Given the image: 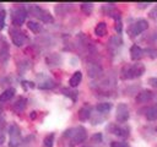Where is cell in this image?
Segmentation results:
<instances>
[{"label": "cell", "instance_id": "obj_1", "mask_svg": "<svg viewBox=\"0 0 157 147\" xmlns=\"http://www.w3.org/2000/svg\"><path fill=\"white\" fill-rule=\"evenodd\" d=\"M63 137H64V140L67 141L69 146L72 147V146H76V145L82 143L87 138V131L82 126H75V127L67 129L63 134Z\"/></svg>", "mask_w": 157, "mask_h": 147}, {"label": "cell", "instance_id": "obj_2", "mask_svg": "<svg viewBox=\"0 0 157 147\" xmlns=\"http://www.w3.org/2000/svg\"><path fill=\"white\" fill-rule=\"evenodd\" d=\"M145 74V65L141 62H135V64H126L123 66L120 77L121 80H132L142 76Z\"/></svg>", "mask_w": 157, "mask_h": 147}, {"label": "cell", "instance_id": "obj_3", "mask_svg": "<svg viewBox=\"0 0 157 147\" xmlns=\"http://www.w3.org/2000/svg\"><path fill=\"white\" fill-rule=\"evenodd\" d=\"M147 28H148V22L144 18H140L128 27V36L130 38H135L139 34H141L142 32H145Z\"/></svg>", "mask_w": 157, "mask_h": 147}, {"label": "cell", "instance_id": "obj_4", "mask_svg": "<svg viewBox=\"0 0 157 147\" xmlns=\"http://www.w3.org/2000/svg\"><path fill=\"white\" fill-rule=\"evenodd\" d=\"M29 12H31L32 16H34L36 18L40 20L44 23H52L54 21V17L48 11H45L42 7H39L38 5H31L29 6Z\"/></svg>", "mask_w": 157, "mask_h": 147}, {"label": "cell", "instance_id": "obj_5", "mask_svg": "<svg viewBox=\"0 0 157 147\" xmlns=\"http://www.w3.org/2000/svg\"><path fill=\"white\" fill-rule=\"evenodd\" d=\"M9 135H10V141H9V147H18L22 137H21V130L17 125H11L9 127Z\"/></svg>", "mask_w": 157, "mask_h": 147}, {"label": "cell", "instance_id": "obj_6", "mask_svg": "<svg viewBox=\"0 0 157 147\" xmlns=\"http://www.w3.org/2000/svg\"><path fill=\"white\" fill-rule=\"evenodd\" d=\"M27 17V10L22 6H17L12 11V23L15 26H21L23 24L25 20Z\"/></svg>", "mask_w": 157, "mask_h": 147}, {"label": "cell", "instance_id": "obj_7", "mask_svg": "<svg viewBox=\"0 0 157 147\" xmlns=\"http://www.w3.org/2000/svg\"><path fill=\"white\" fill-rule=\"evenodd\" d=\"M130 116V113H129V108L125 103H119L117 105V110H115V119L118 123H125L128 121Z\"/></svg>", "mask_w": 157, "mask_h": 147}, {"label": "cell", "instance_id": "obj_8", "mask_svg": "<svg viewBox=\"0 0 157 147\" xmlns=\"http://www.w3.org/2000/svg\"><path fill=\"white\" fill-rule=\"evenodd\" d=\"M10 36H11V39H12V43L16 45V47H22L26 42H27V36L21 32L20 29H15V28H11L10 29Z\"/></svg>", "mask_w": 157, "mask_h": 147}, {"label": "cell", "instance_id": "obj_9", "mask_svg": "<svg viewBox=\"0 0 157 147\" xmlns=\"http://www.w3.org/2000/svg\"><path fill=\"white\" fill-rule=\"evenodd\" d=\"M37 77H38V83H37V86H38V88H40V89H49V88H53V87L55 86V82H54L50 77H48V76H45V75H43V74L37 75Z\"/></svg>", "mask_w": 157, "mask_h": 147}, {"label": "cell", "instance_id": "obj_10", "mask_svg": "<svg viewBox=\"0 0 157 147\" xmlns=\"http://www.w3.org/2000/svg\"><path fill=\"white\" fill-rule=\"evenodd\" d=\"M156 93L151 89H144V91H140L137 94H136V102L137 103H147L152 99L156 98Z\"/></svg>", "mask_w": 157, "mask_h": 147}, {"label": "cell", "instance_id": "obj_11", "mask_svg": "<svg viewBox=\"0 0 157 147\" xmlns=\"http://www.w3.org/2000/svg\"><path fill=\"white\" fill-rule=\"evenodd\" d=\"M109 131H112L114 135L119 136V137H128L130 134V130L128 126H117V125H110L109 126Z\"/></svg>", "mask_w": 157, "mask_h": 147}, {"label": "cell", "instance_id": "obj_12", "mask_svg": "<svg viewBox=\"0 0 157 147\" xmlns=\"http://www.w3.org/2000/svg\"><path fill=\"white\" fill-rule=\"evenodd\" d=\"M144 55H145V54H144V49H142L140 45L132 44V45L130 47V56H131L132 60H140Z\"/></svg>", "mask_w": 157, "mask_h": 147}, {"label": "cell", "instance_id": "obj_13", "mask_svg": "<svg viewBox=\"0 0 157 147\" xmlns=\"http://www.w3.org/2000/svg\"><path fill=\"white\" fill-rule=\"evenodd\" d=\"M91 114H92V108L90 105H83L78 110V119H80V121H87L91 118Z\"/></svg>", "mask_w": 157, "mask_h": 147}, {"label": "cell", "instance_id": "obj_14", "mask_svg": "<svg viewBox=\"0 0 157 147\" xmlns=\"http://www.w3.org/2000/svg\"><path fill=\"white\" fill-rule=\"evenodd\" d=\"M87 72H88V76L90 77H97L101 72H102V67L98 65V64H94V62H91V64H87Z\"/></svg>", "mask_w": 157, "mask_h": 147}, {"label": "cell", "instance_id": "obj_15", "mask_svg": "<svg viewBox=\"0 0 157 147\" xmlns=\"http://www.w3.org/2000/svg\"><path fill=\"white\" fill-rule=\"evenodd\" d=\"M110 109H112V104L108 103V102H102V103H98L96 105V111L99 113V114H102V115L108 114L110 111Z\"/></svg>", "mask_w": 157, "mask_h": 147}, {"label": "cell", "instance_id": "obj_16", "mask_svg": "<svg viewBox=\"0 0 157 147\" xmlns=\"http://www.w3.org/2000/svg\"><path fill=\"white\" fill-rule=\"evenodd\" d=\"M15 93H16V89L15 88H12V87H9V88H6L1 94H0V102H6V100H10L11 98H13V96H15Z\"/></svg>", "mask_w": 157, "mask_h": 147}, {"label": "cell", "instance_id": "obj_17", "mask_svg": "<svg viewBox=\"0 0 157 147\" xmlns=\"http://www.w3.org/2000/svg\"><path fill=\"white\" fill-rule=\"evenodd\" d=\"M81 80H82V74H81L80 71H76V72H74L72 76L70 77L69 83H70V86H71L72 88H75V87H77V86L80 85Z\"/></svg>", "mask_w": 157, "mask_h": 147}, {"label": "cell", "instance_id": "obj_18", "mask_svg": "<svg viewBox=\"0 0 157 147\" xmlns=\"http://www.w3.org/2000/svg\"><path fill=\"white\" fill-rule=\"evenodd\" d=\"M61 93L65 94L66 97L71 98L74 102H76L77 96H78V91H77L76 88H67V87H64V88L61 89Z\"/></svg>", "mask_w": 157, "mask_h": 147}, {"label": "cell", "instance_id": "obj_19", "mask_svg": "<svg viewBox=\"0 0 157 147\" xmlns=\"http://www.w3.org/2000/svg\"><path fill=\"white\" fill-rule=\"evenodd\" d=\"M26 104H27V98H25V97H20V98L15 102V104H13V109H15V111H17V113L23 111L25 108H26Z\"/></svg>", "mask_w": 157, "mask_h": 147}, {"label": "cell", "instance_id": "obj_20", "mask_svg": "<svg viewBox=\"0 0 157 147\" xmlns=\"http://www.w3.org/2000/svg\"><path fill=\"white\" fill-rule=\"evenodd\" d=\"M145 116L147 120H157V105H152L145 110Z\"/></svg>", "mask_w": 157, "mask_h": 147}, {"label": "cell", "instance_id": "obj_21", "mask_svg": "<svg viewBox=\"0 0 157 147\" xmlns=\"http://www.w3.org/2000/svg\"><path fill=\"white\" fill-rule=\"evenodd\" d=\"M94 34L97 37H104L107 34V24L104 22L97 23V26L94 27Z\"/></svg>", "mask_w": 157, "mask_h": 147}, {"label": "cell", "instance_id": "obj_22", "mask_svg": "<svg viewBox=\"0 0 157 147\" xmlns=\"http://www.w3.org/2000/svg\"><path fill=\"white\" fill-rule=\"evenodd\" d=\"M27 27H28V29H31L33 33H40L42 32V24L40 23H38V22H36V21H28L27 22Z\"/></svg>", "mask_w": 157, "mask_h": 147}, {"label": "cell", "instance_id": "obj_23", "mask_svg": "<svg viewBox=\"0 0 157 147\" xmlns=\"http://www.w3.org/2000/svg\"><path fill=\"white\" fill-rule=\"evenodd\" d=\"M9 47L7 45H4L1 49H0V64H4L9 60Z\"/></svg>", "mask_w": 157, "mask_h": 147}, {"label": "cell", "instance_id": "obj_24", "mask_svg": "<svg viewBox=\"0 0 157 147\" xmlns=\"http://www.w3.org/2000/svg\"><path fill=\"white\" fill-rule=\"evenodd\" d=\"M80 7H81V10H82V12H83L85 15H90V13L92 12L93 4H91V2H83V4L80 5Z\"/></svg>", "mask_w": 157, "mask_h": 147}, {"label": "cell", "instance_id": "obj_25", "mask_svg": "<svg viewBox=\"0 0 157 147\" xmlns=\"http://www.w3.org/2000/svg\"><path fill=\"white\" fill-rule=\"evenodd\" d=\"M53 145H54V134H49L43 141V147H53Z\"/></svg>", "mask_w": 157, "mask_h": 147}, {"label": "cell", "instance_id": "obj_26", "mask_svg": "<svg viewBox=\"0 0 157 147\" xmlns=\"http://www.w3.org/2000/svg\"><path fill=\"white\" fill-rule=\"evenodd\" d=\"M114 22H115V31L118 33H121V29H123V24H121V18H120V15H115L114 16Z\"/></svg>", "mask_w": 157, "mask_h": 147}, {"label": "cell", "instance_id": "obj_27", "mask_svg": "<svg viewBox=\"0 0 157 147\" xmlns=\"http://www.w3.org/2000/svg\"><path fill=\"white\" fill-rule=\"evenodd\" d=\"M121 38H119V37H112L110 38V40H109V45H112V47H114V48H118L119 45H121Z\"/></svg>", "mask_w": 157, "mask_h": 147}, {"label": "cell", "instance_id": "obj_28", "mask_svg": "<svg viewBox=\"0 0 157 147\" xmlns=\"http://www.w3.org/2000/svg\"><path fill=\"white\" fill-rule=\"evenodd\" d=\"M144 54L150 55L151 58H157V50L155 48H146V49H144Z\"/></svg>", "mask_w": 157, "mask_h": 147}, {"label": "cell", "instance_id": "obj_29", "mask_svg": "<svg viewBox=\"0 0 157 147\" xmlns=\"http://www.w3.org/2000/svg\"><path fill=\"white\" fill-rule=\"evenodd\" d=\"M5 18H6V11L0 10V31L5 27Z\"/></svg>", "mask_w": 157, "mask_h": 147}, {"label": "cell", "instance_id": "obj_30", "mask_svg": "<svg viewBox=\"0 0 157 147\" xmlns=\"http://www.w3.org/2000/svg\"><path fill=\"white\" fill-rule=\"evenodd\" d=\"M148 17H150V18H152V20H155V21H157V5H155V6H153V9L150 11Z\"/></svg>", "mask_w": 157, "mask_h": 147}, {"label": "cell", "instance_id": "obj_31", "mask_svg": "<svg viewBox=\"0 0 157 147\" xmlns=\"http://www.w3.org/2000/svg\"><path fill=\"white\" fill-rule=\"evenodd\" d=\"M21 85H22V87H23L25 89L33 88V87L36 86V83H34V82H29V81H22V82H21Z\"/></svg>", "mask_w": 157, "mask_h": 147}, {"label": "cell", "instance_id": "obj_32", "mask_svg": "<svg viewBox=\"0 0 157 147\" xmlns=\"http://www.w3.org/2000/svg\"><path fill=\"white\" fill-rule=\"evenodd\" d=\"M110 147H129L126 143H124V142H119V141H113L112 143H110Z\"/></svg>", "mask_w": 157, "mask_h": 147}, {"label": "cell", "instance_id": "obj_33", "mask_svg": "<svg viewBox=\"0 0 157 147\" xmlns=\"http://www.w3.org/2000/svg\"><path fill=\"white\" fill-rule=\"evenodd\" d=\"M148 85L151 86V87H153V88H157V77H151V78H148Z\"/></svg>", "mask_w": 157, "mask_h": 147}, {"label": "cell", "instance_id": "obj_34", "mask_svg": "<svg viewBox=\"0 0 157 147\" xmlns=\"http://www.w3.org/2000/svg\"><path fill=\"white\" fill-rule=\"evenodd\" d=\"M92 141H94V142H101L102 141V134H94L93 136H92Z\"/></svg>", "mask_w": 157, "mask_h": 147}, {"label": "cell", "instance_id": "obj_35", "mask_svg": "<svg viewBox=\"0 0 157 147\" xmlns=\"http://www.w3.org/2000/svg\"><path fill=\"white\" fill-rule=\"evenodd\" d=\"M150 4H147V2H145V4H137V6L140 7V9H145V7H147Z\"/></svg>", "mask_w": 157, "mask_h": 147}, {"label": "cell", "instance_id": "obj_36", "mask_svg": "<svg viewBox=\"0 0 157 147\" xmlns=\"http://www.w3.org/2000/svg\"><path fill=\"white\" fill-rule=\"evenodd\" d=\"M29 116H31V119H36V116H37V113H36V111H32Z\"/></svg>", "mask_w": 157, "mask_h": 147}, {"label": "cell", "instance_id": "obj_37", "mask_svg": "<svg viewBox=\"0 0 157 147\" xmlns=\"http://www.w3.org/2000/svg\"><path fill=\"white\" fill-rule=\"evenodd\" d=\"M4 141H5V136L4 135H0V145H2Z\"/></svg>", "mask_w": 157, "mask_h": 147}]
</instances>
